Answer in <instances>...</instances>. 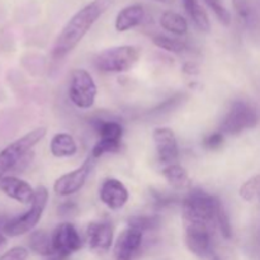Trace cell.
<instances>
[{"mask_svg":"<svg viewBox=\"0 0 260 260\" xmlns=\"http://www.w3.org/2000/svg\"><path fill=\"white\" fill-rule=\"evenodd\" d=\"M113 0H93L70 18L53 45V57L61 60L80 43L94 23L108 10Z\"/></svg>","mask_w":260,"mask_h":260,"instance_id":"1","label":"cell"},{"mask_svg":"<svg viewBox=\"0 0 260 260\" xmlns=\"http://www.w3.org/2000/svg\"><path fill=\"white\" fill-rule=\"evenodd\" d=\"M221 205L222 202L218 198L203 190H194L189 193L183 201L184 225L198 223L213 229L217 223V212Z\"/></svg>","mask_w":260,"mask_h":260,"instance_id":"2","label":"cell"},{"mask_svg":"<svg viewBox=\"0 0 260 260\" xmlns=\"http://www.w3.org/2000/svg\"><path fill=\"white\" fill-rule=\"evenodd\" d=\"M46 127H37L0 151V179L9 170L17 169L22 162L30 160V150L46 136Z\"/></svg>","mask_w":260,"mask_h":260,"instance_id":"3","label":"cell"},{"mask_svg":"<svg viewBox=\"0 0 260 260\" xmlns=\"http://www.w3.org/2000/svg\"><path fill=\"white\" fill-rule=\"evenodd\" d=\"M47 189L45 187H38L35 192V198H33V202L30 203L29 210L23 215L7 221L4 228L2 229L4 235L15 238V236L24 235V234L32 231L42 217L43 211L47 205Z\"/></svg>","mask_w":260,"mask_h":260,"instance_id":"4","label":"cell"},{"mask_svg":"<svg viewBox=\"0 0 260 260\" xmlns=\"http://www.w3.org/2000/svg\"><path fill=\"white\" fill-rule=\"evenodd\" d=\"M259 121L260 114L255 106L246 101H235L222 119L220 132L223 135H239L255 128Z\"/></svg>","mask_w":260,"mask_h":260,"instance_id":"5","label":"cell"},{"mask_svg":"<svg viewBox=\"0 0 260 260\" xmlns=\"http://www.w3.org/2000/svg\"><path fill=\"white\" fill-rule=\"evenodd\" d=\"M140 58V50L135 46H117L98 53L94 60L96 68L104 73H124Z\"/></svg>","mask_w":260,"mask_h":260,"instance_id":"6","label":"cell"},{"mask_svg":"<svg viewBox=\"0 0 260 260\" xmlns=\"http://www.w3.org/2000/svg\"><path fill=\"white\" fill-rule=\"evenodd\" d=\"M96 96V85L93 76L84 69H75L71 73L69 98L78 108L88 109L93 107Z\"/></svg>","mask_w":260,"mask_h":260,"instance_id":"7","label":"cell"},{"mask_svg":"<svg viewBox=\"0 0 260 260\" xmlns=\"http://www.w3.org/2000/svg\"><path fill=\"white\" fill-rule=\"evenodd\" d=\"M95 160L96 159H94L93 156H89L78 169L58 178L53 185L56 194L66 197V196L75 194L76 192H79L95 168Z\"/></svg>","mask_w":260,"mask_h":260,"instance_id":"8","label":"cell"},{"mask_svg":"<svg viewBox=\"0 0 260 260\" xmlns=\"http://www.w3.org/2000/svg\"><path fill=\"white\" fill-rule=\"evenodd\" d=\"M185 244L188 250L201 259L212 256V228L198 223H185Z\"/></svg>","mask_w":260,"mask_h":260,"instance_id":"9","label":"cell"},{"mask_svg":"<svg viewBox=\"0 0 260 260\" xmlns=\"http://www.w3.org/2000/svg\"><path fill=\"white\" fill-rule=\"evenodd\" d=\"M52 246L53 251L57 255L63 256V258H70L71 254L76 253L83 246L80 235L74 228L73 223L63 222L56 228L52 234Z\"/></svg>","mask_w":260,"mask_h":260,"instance_id":"10","label":"cell"},{"mask_svg":"<svg viewBox=\"0 0 260 260\" xmlns=\"http://www.w3.org/2000/svg\"><path fill=\"white\" fill-rule=\"evenodd\" d=\"M142 243H144V234L128 226L117 238L114 244V259L137 260L141 255Z\"/></svg>","mask_w":260,"mask_h":260,"instance_id":"11","label":"cell"},{"mask_svg":"<svg viewBox=\"0 0 260 260\" xmlns=\"http://www.w3.org/2000/svg\"><path fill=\"white\" fill-rule=\"evenodd\" d=\"M156 152L159 160L162 164H174L179 156V147H178L177 136L173 129L168 127H159L152 134Z\"/></svg>","mask_w":260,"mask_h":260,"instance_id":"12","label":"cell"},{"mask_svg":"<svg viewBox=\"0 0 260 260\" xmlns=\"http://www.w3.org/2000/svg\"><path fill=\"white\" fill-rule=\"evenodd\" d=\"M102 202L111 210H119L128 201V190L122 182L114 178L106 179L99 190Z\"/></svg>","mask_w":260,"mask_h":260,"instance_id":"13","label":"cell"},{"mask_svg":"<svg viewBox=\"0 0 260 260\" xmlns=\"http://www.w3.org/2000/svg\"><path fill=\"white\" fill-rule=\"evenodd\" d=\"M86 238L91 250L104 253L113 243V226L109 222H91L86 229Z\"/></svg>","mask_w":260,"mask_h":260,"instance_id":"14","label":"cell"},{"mask_svg":"<svg viewBox=\"0 0 260 260\" xmlns=\"http://www.w3.org/2000/svg\"><path fill=\"white\" fill-rule=\"evenodd\" d=\"M239 19L254 37L260 38V9L254 0H233Z\"/></svg>","mask_w":260,"mask_h":260,"instance_id":"15","label":"cell"},{"mask_svg":"<svg viewBox=\"0 0 260 260\" xmlns=\"http://www.w3.org/2000/svg\"><path fill=\"white\" fill-rule=\"evenodd\" d=\"M0 190L9 198L23 203V205L32 203L36 192L27 182L19 179V178L9 177V175L0 179Z\"/></svg>","mask_w":260,"mask_h":260,"instance_id":"16","label":"cell"},{"mask_svg":"<svg viewBox=\"0 0 260 260\" xmlns=\"http://www.w3.org/2000/svg\"><path fill=\"white\" fill-rule=\"evenodd\" d=\"M145 18V10L142 5L140 4H132L128 7L123 8L121 12L117 14L116 18V29L118 32H126V30L132 29V28L137 27L140 23L144 20Z\"/></svg>","mask_w":260,"mask_h":260,"instance_id":"17","label":"cell"},{"mask_svg":"<svg viewBox=\"0 0 260 260\" xmlns=\"http://www.w3.org/2000/svg\"><path fill=\"white\" fill-rule=\"evenodd\" d=\"M50 150L55 157H70L78 152V145L71 135L61 132L52 137Z\"/></svg>","mask_w":260,"mask_h":260,"instance_id":"18","label":"cell"},{"mask_svg":"<svg viewBox=\"0 0 260 260\" xmlns=\"http://www.w3.org/2000/svg\"><path fill=\"white\" fill-rule=\"evenodd\" d=\"M182 2L183 5H184L185 12L188 13L196 27L202 30V32H210V18H208L206 10L202 8V5L198 3V0H182Z\"/></svg>","mask_w":260,"mask_h":260,"instance_id":"19","label":"cell"},{"mask_svg":"<svg viewBox=\"0 0 260 260\" xmlns=\"http://www.w3.org/2000/svg\"><path fill=\"white\" fill-rule=\"evenodd\" d=\"M28 244H29L30 250L41 256L48 258V256H52L55 254L52 246V238L43 230H38L30 234Z\"/></svg>","mask_w":260,"mask_h":260,"instance_id":"20","label":"cell"},{"mask_svg":"<svg viewBox=\"0 0 260 260\" xmlns=\"http://www.w3.org/2000/svg\"><path fill=\"white\" fill-rule=\"evenodd\" d=\"M94 128L98 134L99 140H103V141L121 142L122 136H123V128L118 122L98 119L94 123Z\"/></svg>","mask_w":260,"mask_h":260,"instance_id":"21","label":"cell"},{"mask_svg":"<svg viewBox=\"0 0 260 260\" xmlns=\"http://www.w3.org/2000/svg\"><path fill=\"white\" fill-rule=\"evenodd\" d=\"M160 24L168 32L177 36H183L188 32V23L180 14L175 12H165L162 13L160 18Z\"/></svg>","mask_w":260,"mask_h":260,"instance_id":"22","label":"cell"},{"mask_svg":"<svg viewBox=\"0 0 260 260\" xmlns=\"http://www.w3.org/2000/svg\"><path fill=\"white\" fill-rule=\"evenodd\" d=\"M162 175L169 182V184L174 188H184L189 184V175L183 167L178 164L168 165L162 170Z\"/></svg>","mask_w":260,"mask_h":260,"instance_id":"23","label":"cell"},{"mask_svg":"<svg viewBox=\"0 0 260 260\" xmlns=\"http://www.w3.org/2000/svg\"><path fill=\"white\" fill-rule=\"evenodd\" d=\"M160 220L159 216L151 215V216H132L128 218V226L132 229L141 231L142 234L150 233V231H155L159 229Z\"/></svg>","mask_w":260,"mask_h":260,"instance_id":"24","label":"cell"},{"mask_svg":"<svg viewBox=\"0 0 260 260\" xmlns=\"http://www.w3.org/2000/svg\"><path fill=\"white\" fill-rule=\"evenodd\" d=\"M152 42L155 43V46H157L159 48H162L165 51H169L173 53H182L184 52L188 48L187 43L182 40H178V38H172L168 37V36L157 35L152 38Z\"/></svg>","mask_w":260,"mask_h":260,"instance_id":"25","label":"cell"},{"mask_svg":"<svg viewBox=\"0 0 260 260\" xmlns=\"http://www.w3.org/2000/svg\"><path fill=\"white\" fill-rule=\"evenodd\" d=\"M239 193L240 197L248 202H260V174L244 183Z\"/></svg>","mask_w":260,"mask_h":260,"instance_id":"26","label":"cell"},{"mask_svg":"<svg viewBox=\"0 0 260 260\" xmlns=\"http://www.w3.org/2000/svg\"><path fill=\"white\" fill-rule=\"evenodd\" d=\"M206 4L208 5L211 10L215 13V15L217 17V19L220 20V23H222L223 25H230L231 23V14L228 10V8L225 7L222 0H203Z\"/></svg>","mask_w":260,"mask_h":260,"instance_id":"27","label":"cell"},{"mask_svg":"<svg viewBox=\"0 0 260 260\" xmlns=\"http://www.w3.org/2000/svg\"><path fill=\"white\" fill-rule=\"evenodd\" d=\"M121 150V142H109L99 140L95 145H94L93 150H91V156L94 159L103 156L106 154H113V152H118Z\"/></svg>","mask_w":260,"mask_h":260,"instance_id":"28","label":"cell"},{"mask_svg":"<svg viewBox=\"0 0 260 260\" xmlns=\"http://www.w3.org/2000/svg\"><path fill=\"white\" fill-rule=\"evenodd\" d=\"M217 225L220 228L221 234L225 239H230L231 235H233V230H231V223L230 220H229V215L225 211L223 206L221 205L220 208H218L217 212Z\"/></svg>","mask_w":260,"mask_h":260,"instance_id":"29","label":"cell"},{"mask_svg":"<svg viewBox=\"0 0 260 260\" xmlns=\"http://www.w3.org/2000/svg\"><path fill=\"white\" fill-rule=\"evenodd\" d=\"M28 250L22 246H15L0 255V260H28Z\"/></svg>","mask_w":260,"mask_h":260,"instance_id":"30","label":"cell"},{"mask_svg":"<svg viewBox=\"0 0 260 260\" xmlns=\"http://www.w3.org/2000/svg\"><path fill=\"white\" fill-rule=\"evenodd\" d=\"M223 134L221 132H215L203 140V146L207 150H218L223 145Z\"/></svg>","mask_w":260,"mask_h":260,"instance_id":"31","label":"cell"},{"mask_svg":"<svg viewBox=\"0 0 260 260\" xmlns=\"http://www.w3.org/2000/svg\"><path fill=\"white\" fill-rule=\"evenodd\" d=\"M78 211V206L73 202H65L58 207V212L62 216H70L73 212Z\"/></svg>","mask_w":260,"mask_h":260,"instance_id":"32","label":"cell"},{"mask_svg":"<svg viewBox=\"0 0 260 260\" xmlns=\"http://www.w3.org/2000/svg\"><path fill=\"white\" fill-rule=\"evenodd\" d=\"M183 71H184L185 74H189V75H194V74L198 73V68L194 65V63L188 62L185 63L184 68H183Z\"/></svg>","mask_w":260,"mask_h":260,"instance_id":"33","label":"cell"},{"mask_svg":"<svg viewBox=\"0 0 260 260\" xmlns=\"http://www.w3.org/2000/svg\"><path fill=\"white\" fill-rule=\"evenodd\" d=\"M47 260H68V258H63V256L57 255V254H53L52 256H48Z\"/></svg>","mask_w":260,"mask_h":260,"instance_id":"34","label":"cell"},{"mask_svg":"<svg viewBox=\"0 0 260 260\" xmlns=\"http://www.w3.org/2000/svg\"><path fill=\"white\" fill-rule=\"evenodd\" d=\"M5 244H7V239H5V236L2 234V230H0V249H2Z\"/></svg>","mask_w":260,"mask_h":260,"instance_id":"35","label":"cell"},{"mask_svg":"<svg viewBox=\"0 0 260 260\" xmlns=\"http://www.w3.org/2000/svg\"><path fill=\"white\" fill-rule=\"evenodd\" d=\"M154 2H159V3H164V4H170L173 0H154Z\"/></svg>","mask_w":260,"mask_h":260,"instance_id":"36","label":"cell"},{"mask_svg":"<svg viewBox=\"0 0 260 260\" xmlns=\"http://www.w3.org/2000/svg\"><path fill=\"white\" fill-rule=\"evenodd\" d=\"M211 260H221V259H220V258H218V256L213 255V256H211Z\"/></svg>","mask_w":260,"mask_h":260,"instance_id":"37","label":"cell"}]
</instances>
